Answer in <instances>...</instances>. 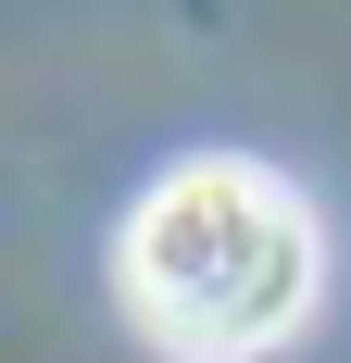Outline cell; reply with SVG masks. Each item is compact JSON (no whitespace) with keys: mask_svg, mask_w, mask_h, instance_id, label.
<instances>
[{"mask_svg":"<svg viewBox=\"0 0 351 363\" xmlns=\"http://www.w3.org/2000/svg\"><path fill=\"white\" fill-rule=\"evenodd\" d=\"M113 289L176 363H264L276 338H301L326 289V225L276 163L201 150L139 188V213L113 238Z\"/></svg>","mask_w":351,"mask_h":363,"instance_id":"1","label":"cell"}]
</instances>
